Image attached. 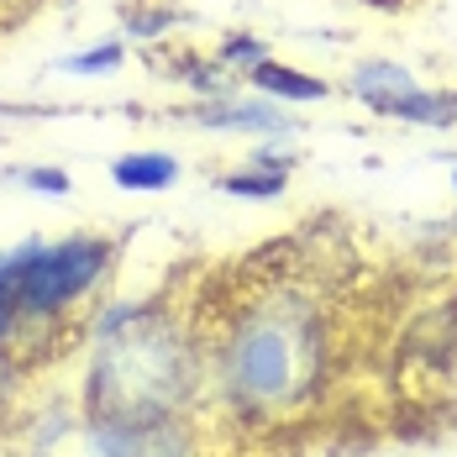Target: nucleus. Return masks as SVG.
<instances>
[{
    "label": "nucleus",
    "instance_id": "423d86ee",
    "mask_svg": "<svg viewBox=\"0 0 457 457\" xmlns=\"http://www.w3.org/2000/svg\"><path fill=\"white\" fill-rule=\"evenodd\" d=\"M189 121L211 127V132H253V137H295L300 121L269 100V95H221V100H200L189 105Z\"/></svg>",
    "mask_w": 457,
    "mask_h": 457
},
{
    "label": "nucleus",
    "instance_id": "2eb2a0df",
    "mask_svg": "<svg viewBox=\"0 0 457 457\" xmlns=\"http://www.w3.org/2000/svg\"><path fill=\"white\" fill-rule=\"evenodd\" d=\"M453 189H457V169H453Z\"/></svg>",
    "mask_w": 457,
    "mask_h": 457
},
{
    "label": "nucleus",
    "instance_id": "ddd939ff",
    "mask_svg": "<svg viewBox=\"0 0 457 457\" xmlns=\"http://www.w3.org/2000/svg\"><path fill=\"white\" fill-rule=\"evenodd\" d=\"M11 179L21 189H32V195H69L74 189L63 169H47V163H21V169H11Z\"/></svg>",
    "mask_w": 457,
    "mask_h": 457
},
{
    "label": "nucleus",
    "instance_id": "0eeeda50",
    "mask_svg": "<svg viewBox=\"0 0 457 457\" xmlns=\"http://www.w3.org/2000/svg\"><path fill=\"white\" fill-rule=\"evenodd\" d=\"M289 169H295V153L278 137H263V147H258L253 163L221 174V189L237 195V200H278V195L289 189Z\"/></svg>",
    "mask_w": 457,
    "mask_h": 457
},
{
    "label": "nucleus",
    "instance_id": "9b49d317",
    "mask_svg": "<svg viewBox=\"0 0 457 457\" xmlns=\"http://www.w3.org/2000/svg\"><path fill=\"white\" fill-rule=\"evenodd\" d=\"M121 63H127V43H121V37H105V43L85 47V53L58 58V74H85V79H100V74H116Z\"/></svg>",
    "mask_w": 457,
    "mask_h": 457
},
{
    "label": "nucleus",
    "instance_id": "9d476101",
    "mask_svg": "<svg viewBox=\"0 0 457 457\" xmlns=\"http://www.w3.org/2000/svg\"><path fill=\"white\" fill-rule=\"evenodd\" d=\"M21 253L27 237L0 247V353L21 358Z\"/></svg>",
    "mask_w": 457,
    "mask_h": 457
},
{
    "label": "nucleus",
    "instance_id": "20e7f679",
    "mask_svg": "<svg viewBox=\"0 0 457 457\" xmlns=\"http://www.w3.org/2000/svg\"><path fill=\"white\" fill-rule=\"evenodd\" d=\"M74 457H205L200 415H79Z\"/></svg>",
    "mask_w": 457,
    "mask_h": 457
},
{
    "label": "nucleus",
    "instance_id": "7ed1b4c3",
    "mask_svg": "<svg viewBox=\"0 0 457 457\" xmlns=\"http://www.w3.org/2000/svg\"><path fill=\"white\" fill-rule=\"evenodd\" d=\"M116 269V242L100 231L69 237H27L21 253V363L74 331L85 305H95L100 284Z\"/></svg>",
    "mask_w": 457,
    "mask_h": 457
},
{
    "label": "nucleus",
    "instance_id": "1a4fd4ad",
    "mask_svg": "<svg viewBox=\"0 0 457 457\" xmlns=\"http://www.w3.org/2000/svg\"><path fill=\"white\" fill-rule=\"evenodd\" d=\"M247 85H253V95H269L278 105H316V100L331 95L326 79L305 74V69H289V63H278V58H263V63L247 74Z\"/></svg>",
    "mask_w": 457,
    "mask_h": 457
},
{
    "label": "nucleus",
    "instance_id": "6e6552de",
    "mask_svg": "<svg viewBox=\"0 0 457 457\" xmlns=\"http://www.w3.org/2000/svg\"><path fill=\"white\" fill-rule=\"evenodd\" d=\"M184 174V163L163 147H137V153H121L111 163V184L127 189V195H158V189H174Z\"/></svg>",
    "mask_w": 457,
    "mask_h": 457
},
{
    "label": "nucleus",
    "instance_id": "4468645a",
    "mask_svg": "<svg viewBox=\"0 0 457 457\" xmlns=\"http://www.w3.org/2000/svg\"><path fill=\"white\" fill-rule=\"evenodd\" d=\"M363 5H378V11H400L405 0H363Z\"/></svg>",
    "mask_w": 457,
    "mask_h": 457
},
{
    "label": "nucleus",
    "instance_id": "f8f14e48",
    "mask_svg": "<svg viewBox=\"0 0 457 457\" xmlns=\"http://www.w3.org/2000/svg\"><path fill=\"white\" fill-rule=\"evenodd\" d=\"M263 58H269V43L253 37V32H231L227 43L216 47V63H221V69H242V74H253Z\"/></svg>",
    "mask_w": 457,
    "mask_h": 457
},
{
    "label": "nucleus",
    "instance_id": "f03ea898",
    "mask_svg": "<svg viewBox=\"0 0 457 457\" xmlns=\"http://www.w3.org/2000/svg\"><path fill=\"white\" fill-rule=\"evenodd\" d=\"M74 400L85 415H200L205 331L179 320L163 300L95 305Z\"/></svg>",
    "mask_w": 457,
    "mask_h": 457
},
{
    "label": "nucleus",
    "instance_id": "39448f33",
    "mask_svg": "<svg viewBox=\"0 0 457 457\" xmlns=\"http://www.w3.org/2000/svg\"><path fill=\"white\" fill-rule=\"evenodd\" d=\"M347 95L368 105L373 116H395V121H415V127H453L457 121V95L420 85L411 69H400L389 58H363L347 74Z\"/></svg>",
    "mask_w": 457,
    "mask_h": 457
},
{
    "label": "nucleus",
    "instance_id": "f257e3e1",
    "mask_svg": "<svg viewBox=\"0 0 457 457\" xmlns=\"http://www.w3.org/2000/svg\"><path fill=\"white\" fill-rule=\"evenodd\" d=\"M331 378V320L305 289L242 300L205 331V411L237 431L289 426Z\"/></svg>",
    "mask_w": 457,
    "mask_h": 457
}]
</instances>
